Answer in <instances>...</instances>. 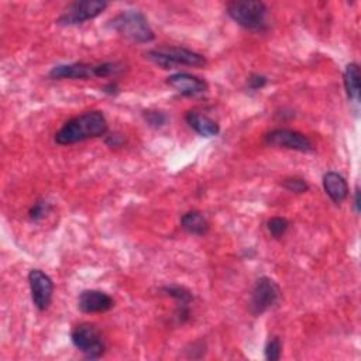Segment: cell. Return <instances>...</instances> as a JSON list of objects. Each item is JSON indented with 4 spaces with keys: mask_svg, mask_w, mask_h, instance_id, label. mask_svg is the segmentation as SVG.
<instances>
[{
    "mask_svg": "<svg viewBox=\"0 0 361 361\" xmlns=\"http://www.w3.org/2000/svg\"><path fill=\"white\" fill-rule=\"evenodd\" d=\"M268 231L274 238H281L289 228V221L283 217H272L268 220Z\"/></svg>",
    "mask_w": 361,
    "mask_h": 361,
    "instance_id": "obj_18",
    "label": "cell"
},
{
    "mask_svg": "<svg viewBox=\"0 0 361 361\" xmlns=\"http://www.w3.org/2000/svg\"><path fill=\"white\" fill-rule=\"evenodd\" d=\"M265 144L269 147L286 148L299 152L313 151V144L307 135L289 128H275L267 133Z\"/></svg>",
    "mask_w": 361,
    "mask_h": 361,
    "instance_id": "obj_9",
    "label": "cell"
},
{
    "mask_svg": "<svg viewBox=\"0 0 361 361\" xmlns=\"http://www.w3.org/2000/svg\"><path fill=\"white\" fill-rule=\"evenodd\" d=\"M144 118L154 128L162 127L166 123V116L162 111H157V110L144 111Z\"/></svg>",
    "mask_w": 361,
    "mask_h": 361,
    "instance_id": "obj_22",
    "label": "cell"
},
{
    "mask_svg": "<svg viewBox=\"0 0 361 361\" xmlns=\"http://www.w3.org/2000/svg\"><path fill=\"white\" fill-rule=\"evenodd\" d=\"M279 296H281V289L274 279L268 276L258 278L251 293V302H250L251 313L258 316L267 312L279 300Z\"/></svg>",
    "mask_w": 361,
    "mask_h": 361,
    "instance_id": "obj_8",
    "label": "cell"
},
{
    "mask_svg": "<svg viewBox=\"0 0 361 361\" xmlns=\"http://www.w3.org/2000/svg\"><path fill=\"white\" fill-rule=\"evenodd\" d=\"M124 71V66L118 62L103 63H63L56 65L49 71L51 79H89V78H107L118 75Z\"/></svg>",
    "mask_w": 361,
    "mask_h": 361,
    "instance_id": "obj_2",
    "label": "cell"
},
{
    "mask_svg": "<svg viewBox=\"0 0 361 361\" xmlns=\"http://www.w3.org/2000/svg\"><path fill=\"white\" fill-rule=\"evenodd\" d=\"M107 133V120L99 110L86 111L76 116L55 133V142L59 145H71L86 141L89 138H97Z\"/></svg>",
    "mask_w": 361,
    "mask_h": 361,
    "instance_id": "obj_1",
    "label": "cell"
},
{
    "mask_svg": "<svg viewBox=\"0 0 361 361\" xmlns=\"http://www.w3.org/2000/svg\"><path fill=\"white\" fill-rule=\"evenodd\" d=\"M185 120L189 124V127L202 137H214L220 133V127L213 118L196 110H189L185 114Z\"/></svg>",
    "mask_w": 361,
    "mask_h": 361,
    "instance_id": "obj_14",
    "label": "cell"
},
{
    "mask_svg": "<svg viewBox=\"0 0 361 361\" xmlns=\"http://www.w3.org/2000/svg\"><path fill=\"white\" fill-rule=\"evenodd\" d=\"M107 7L106 1L102 0H82V1H73L65 7L56 23L59 25L71 27V25H79L85 21L93 20L99 14L104 11Z\"/></svg>",
    "mask_w": 361,
    "mask_h": 361,
    "instance_id": "obj_7",
    "label": "cell"
},
{
    "mask_svg": "<svg viewBox=\"0 0 361 361\" xmlns=\"http://www.w3.org/2000/svg\"><path fill=\"white\" fill-rule=\"evenodd\" d=\"M344 89L348 100L358 103L360 102V69L355 62H351L345 66L343 73Z\"/></svg>",
    "mask_w": 361,
    "mask_h": 361,
    "instance_id": "obj_15",
    "label": "cell"
},
{
    "mask_svg": "<svg viewBox=\"0 0 361 361\" xmlns=\"http://www.w3.org/2000/svg\"><path fill=\"white\" fill-rule=\"evenodd\" d=\"M110 27L124 38L134 42H151L155 38L145 16L138 10L121 11L110 21Z\"/></svg>",
    "mask_w": 361,
    "mask_h": 361,
    "instance_id": "obj_3",
    "label": "cell"
},
{
    "mask_svg": "<svg viewBox=\"0 0 361 361\" xmlns=\"http://www.w3.org/2000/svg\"><path fill=\"white\" fill-rule=\"evenodd\" d=\"M267 78L262 75H251L247 80V85L251 90H259L267 85Z\"/></svg>",
    "mask_w": 361,
    "mask_h": 361,
    "instance_id": "obj_23",
    "label": "cell"
},
{
    "mask_svg": "<svg viewBox=\"0 0 361 361\" xmlns=\"http://www.w3.org/2000/svg\"><path fill=\"white\" fill-rule=\"evenodd\" d=\"M113 306V298L97 289L82 290L78 298V307L83 313H103L110 310Z\"/></svg>",
    "mask_w": 361,
    "mask_h": 361,
    "instance_id": "obj_12",
    "label": "cell"
},
{
    "mask_svg": "<svg viewBox=\"0 0 361 361\" xmlns=\"http://www.w3.org/2000/svg\"><path fill=\"white\" fill-rule=\"evenodd\" d=\"M282 186L289 190V192H293V193H305L307 192L309 189V185L305 179L302 178H296V176H292V178H286L283 179L282 182Z\"/></svg>",
    "mask_w": 361,
    "mask_h": 361,
    "instance_id": "obj_21",
    "label": "cell"
},
{
    "mask_svg": "<svg viewBox=\"0 0 361 361\" xmlns=\"http://www.w3.org/2000/svg\"><path fill=\"white\" fill-rule=\"evenodd\" d=\"M124 142V138L121 137V134H111L106 138V144L110 147H118Z\"/></svg>",
    "mask_w": 361,
    "mask_h": 361,
    "instance_id": "obj_24",
    "label": "cell"
},
{
    "mask_svg": "<svg viewBox=\"0 0 361 361\" xmlns=\"http://www.w3.org/2000/svg\"><path fill=\"white\" fill-rule=\"evenodd\" d=\"M164 292H166V295H169L171 298L180 303V316H188V305L192 302L193 298L192 293L186 288L178 285L166 286L164 288Z\"/></svg>",
    "mask_w": 361,
    "mask_h": 361,
    "instance_id": "obj_17",
    "label": "cell"
},
{
    "mask_svg": "<svg viewBox=\"0 0 361 361\" xmlns=\"http://www.w3.org/2000/svg\"><path fill=\"white\" fill-rule=\"evenodd\" d=\"M354 209H355V213H360V188H358V185L355 186V190H354Z\"/></svg>",
    "mask_w": 361,
    "mask_h": 361,
    "instance_id": "obj_25",
    "label": "cell"
},
{
    "mask_svg": "<svg viewBox=\"0 0 361 361\" xmlns=\"http://www.w3.org/2000/svg\"><path fill=\"white\" fill-rule=\"evenodd\" d=\"M180 226L189 234H195V235H203L209 230V221L197 210H190V212L185 213L180 217Z\"/></svg>",
    "mask_w": 361,
    "mask_h": 361,
    "instance_id": "obj_16",
    "label": "cell"
},
{
    "mask_svg": "<svg viewBox=\"0 0 361 361\" xmlns=\"http://www.w3.org/2000/svg\"><path fill=\"white\" fill-rule=\"evenodd\" d=\"M28 285L34 306L38 310L48 309L54 295L52 279L41 269H31L28 272Z\"/></svg>",
    "mask_w": 361,
    "mask_h": 361,
    "instance_id": "obj_10",
    "label": "cell"
},
{
    "mask_svg": "<svg viewBox=\"0 0 361 361\" xmlns=\"http://www.w3.org/2000/svg\"><path fill=\"white\" fill-rule=\"evenodd\" d=\"M323 188L326 195L336 203H343L348 196V185L343 175L334 171H329L323 175Z\"/></svg>",
    "mask_w": 361,
    "mask_h": 361,
    "instance_id": "obj_13",
    "label": "cell"
},
{
    "mask_svg": "<svg viewBox=\"0 0 361 361\" xmlns=\"http://www.w3.org/2000/svg\"><path fill=\"white\" fill-rule=\"evenodd\" d=\"M49 209H51V206H49V203H48L45 199H38V200L31 206V209H30V212H28V216H30V219H31L32 221H39L41 219H44V217L48 214Z\"/></svg>",
    "mask_w": 361,
    "mask_h": 361,
    "instance_id": "obj_20",
    "label": "cell"
},
{
    "mask_svg": "<svg viewBox=\"0 0 361 361\" xmlns=\"http://www.w3.org/2000/svg\"><path fill=\"white\" fill-rule=\"evenodd\" d=\"M71 340L73 345L89 360L100 358L106 350L102 333L92 323L78 324L71 333Z\"/></svg>",
    "mask_w": 361,
    "mask_h": 361,
    "instance_id": "obj_6",
    "label": "cell"
},
{
    "mask_svg": "<svg viewBox=\"0 0 361 361\" xmlns=\"http://www.w3.org/2000/svg\"><path fill=\"white\" fill-rule=\"evenodd\" d=\"M227 14L243 28L252 31H262L267 28L268 8L262 1H233L227 6Z\"/></svg>",
    "mask_w": 361,
    "mask_h": 361,
    "instance_id": "obj_5",
    "label": "cell"
},
{
    "mask_svg": "<svg viewBox=\"0 0 361 361\" xmlns=\"http://www.w3.org/2000/svg\"><path fill=\"white\" fill-rule=\"evenodd\" d=\"M265 358L268 361H278L281 358V353H282V344L279 337H271L267 344H265Z\"/></svg>",
    "mask_w": 361,
    "mask_h": 361,
    "instance_id": "obj_19",
    "label": "cell"
},
{
    "mask_svg": "<svg viewBox=\"0 0 361 361\" xmlns=\"http://www.w3.org/2000/svg\"><path fill=\"white\" fill-rule=\"evenodd\" d=\"M147 58L162 69H172L179 65L203 68L207 65L206 58L183 47H158L147 52Z\"/></svg>",
    "mask_w": 361,
    "mask_h": 361,
    "instance_id": "obj_4",
    "label": "cell"
},
{
    "mask_svg": "<svg viewBox=\"0 0 361 361\" xmlns=\"http://www.w3.org/2000/svg\"><path fill=\"white\" fill-rule=\"evenodd\" d=\"M166 83L172 89H175L178 93H180L182 96H188V97L202 94L209 87L204 79L195 76L192 73H186V72H178V73L168 76Z\"/></svg>",
    "mask_w": 361,
    "mask_h": 361,
    "instance_id": "obj_11",
    "label": "cell"
}]
</instances>
